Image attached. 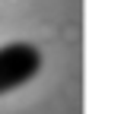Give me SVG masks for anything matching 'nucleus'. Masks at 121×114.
Instances as JSON below:
<instances>
[{
  "mask_svg": "<svg viewBox=\"0 0 121 114\" xmlns=\"http://www.w3.org/2000/svg\"><path fill=\"white\" fill-rule=\"evenodd\" d=\"M38 70H42V54L32 44L16 41V44L0 48V95L26 86Z\"/></svg>",
  "mask_w": 121,
  "mask_h": 114,
  "instance_id": "obj_1",
  "label": "nucleus"
}]
</instances>
